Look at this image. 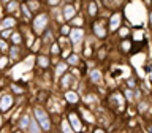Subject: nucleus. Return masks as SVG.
I'll return each mask as SVG.
<instances>
[{"instance_id":"nucleus-23","label":"nucleus","mask_w":152,"mask_h":133,"mask_svg":"<svg viewBox=\"0 0 152 133\" xmlns=\"http://www.w3.org/2000/svg\"><path fill=\"white\" fill-rule=\"evenodd\" d=\"M18 124H19V128H21V130H27L28 124H30V116H27V114H22L21 119L18 121Z\"/></svg>"},{"instance_id":"nucleus-45","label":"nucleus","mask_w":152,"mask_h":133,"mask_svg":"<svg viewBox=\"0 0 152 133\" xmlns=\"http://www.w3.org/2000/svg\"><path fill=\"white\" fill-rule=\"evenodd\" d=\"M18 2H24V0H18Z\"/></svg>"},{"instance_id":"nucleus-38","label":"nucleus","mask_w":152,"mask_h":133,"mask_svg":"<svg viewBox=\"0 0 152 133\" xmlns=\"http://www.w3.org/2000/svg\"><path fill=\"white\" fill-rule=\"evenodd\" d=\"M127 87H130V89H135V87H136V79H135V78H130V79H127Z\"/></svg>"},{"instance_id":"nucleus-46","label":"nucleus","mask_w":152,"mask_h":133,"mask_svg":"<svg viewBox=\"0 0 152 133\" xmlns=\"http://www.w3.org/2000/svg\"><path fill=\"white\" fill-rule=\"evenodd\" d=\"M0 19H2V16H0Z\"/></svg>"},{"instance_id":"nucleus-24","label":"nucleus","mask_w":152,"mask_h":133,"mask_svg":"<svg viewBox=\"0 0 152 133\" xmlns=\"http://www.w3.org/2000/svg\"><path fill=\"white\" fill-rule=\"evenodd\" d=\"M68 24H70L71 27H83L84 26V19L81 18V16H73L68 21Z\"/></svg>"},{"instance_id":"nucleus-35","label":"nucleus","mask_w":152,"mask_h":133,"mask_svg":"<svg viewBox=\"0 0 152 133\" xmlns=\"http://www.w3.org/2000/svg\"><path fill=\"white\" fill-rule=\"evenodd\" d=\"M51 54H54V56H59L60 54V46L57 45V43H54V41L51 43Z\"/></svg>"},{"instance_id":"nucleus-9","label":"nucleus","mask_w":152,"mask_h":133,"mask_svg":"<svg viewBox=\"0 0 152 133\" xmlns=\"http://www.w3.org/2000/svg\"><path fill=\"white\" fill-rule=\"evenodd\" d=\"M122 26V13L121 11H117V13H114L111 18H109V21H108V30H117L119 27Z\"/></svg>"},{"instance_id":"nucleus-30","label":"nucleus","mask_w":152,"mask_h":133,"mask_svg":"<svg viewBox=\"0 0 152 133\" xmlns=\"http://www.w3.org/2000/svg\"><path fill=\"white\" fill-rule=\"evenodd\" d=\"M8 48H10V41L5 40V38H0V52H2V54H7Z\"/></svg>"},{"instance_id":"nucleus-16","label":"nucleus","mask_w":152,"mask_h":133,"mask_svg":"<svg viewBox=\"0 0 152 133\" xmlns=\"http://www.w3.org/2000/svg\"><path fill=\"white\" fill-rule=\"evenodd\" d=\"M10 45H16V46H22L24 45V37L19 30H13V33L8 38Z\"/></svg>"},{"instance_id":"nucleus-32","label":"nucleus","mask_w":152,"mask_h":133,"mask_svg":"<svg viewBox=\"0 0 152 133\" xmlns=\"http://www.w3.org/2000/svg\"><path fill=\"white\" fill-rule=\"evenodd\" d=\"M62 127H60V130L62 132H73V128H71V125H70V122H68V119H62Z\"/></svg>"},{"instance_id":"nucleus-21","label":"nucleus","mask_w":152,"mask_h":133,"mask_svg":"<svg viewBox=\"0 0 152 133\" xmlns=\"http://www.w3.org/2000/svg\"><path fill=\"white\" fill-rule=\"evenodd\" d=\"M132 46H133V43L128 40V38H124L121 41V52L122 54H128V52L132 51Z\"/></svg>"},{"instance_id":"nucleus-47","label":"nucleus","mask_w":152,"mask_h":133,"mask_svg":"<svg viewBox=\"0 0 152 133\" xmlns=\"http://www.w3.org/2000/svg\"><path fill=\"white\" fill-rule=\"evenodd\" d=\"M0 54H2V52H0Z\"/></svg>"},{"instance_id":"nucleus-1","label":"nucleus","mask_w":152,"mask_h":133,"mask_svg":"<svg viewBox=\"0 0 152 133\" xmlns=\"http://www.w3.org/2000/svg\"><path fill=\"white\" fill-rule=\"evenodd\" d=\"M32 30L35 35H41L43 32H45L46 27H49V16H48V13L41 11L38 16L32 18Z\"/></svg>"},{"instance_id":"nucleus-2","label":"nucleus","mask_w":152,"mask_h":133,"mask_svg":"<svg viewBox=\"0 0 152 133\" xmlns=\"http://www.w3.org/2000/svg\"><path fill=\"white\" fill-rule=\"evenodd\" d=\"M33 116H35V121L40 124V127H41V130H45V132H49L51 128H52V122H51V117H49V114H48L45 111V108H41V106H37L35 109H33Z\"/></svg>"},{"instance_id":"nucleus-13","label":"nucleus","mask_w":152,"mask_h":133,"mask_svg":"<svg viewBox=\"0 0 152 133\" xmlns=\"http://www.w3.org/2000/svg\"><path fill=\"white\" fill-rule=\"evenodd\" d=\"M79 94L76 92V90L73 89H66L65 90V102L68 103V104H76V103H79Z\"/></svg>"},{"instance_id":"nucleus-22","label":"nucleus","mask_w":152,"mask_h":133,"mask_svg":"<svg viewBox=\"0 0 152 133\" xmlns=\"http://www.w3.org/2000/svg\"><path fill=\"white\" fill-rule=\"evenodd\" d=\"M130 33H132V30L127 26H121L117 28V37L121 38V40H124V38H130Z\"/></svg>"},{"instance_id":"nucleus-27","label":"nucleus","mask_w":152,"mask_h":133,"mask_svg":"<svg viewBox=\"0 0 152 133\" xmlns=\"http://www.w3.org/2000/svg\"><path fill=\"white\" fill-rule=\"evenodd\" d=\"M8 66H10V59H8V56H7V54H0V71L7 70Z\"/></svg>"},{"instance_id":"nucleus-29","label":"nucleus","mask_w":152,"mask_h":133,"mask_svg":"<svg viewBox=\"0 0 152 133\" xmlns=\"http://www.w3.org/2000/svg\"><path fill=\"white\" fill-rule=\"evenodd\" d=\"M147 109H151V106H149V103L146 102V100H141L140 103H138V113H141V114H144Z\"/></svg>"},{"instance_id":"nucleus-6","label":"nucleus","mask_w":152,"mask_h":133,"mask_svg":"<svg viewBox=\"0 0 152 133\" xmlns=\"http://www.w3.org/2000/svg\"><path fill=\"white\" fill-rule=\"evenodd\" d=\"M22 54H24V52H22V46L10 45L8 52H7L10 62H18V60H21V59H22Z\"/></svg>"},{"instance_id":"nucleus-19","label":"nucleus","mask_w":152,"mask_h":133,"mask_svg":"<svg viewBox=\"0 0 152 133\" xmlns=\"http://www.w3.org/2000/svg\"><path fill=\"white\" fill-rule=\"evenodd\" d=\"M87 14L90 18H95L98 14V7H97V3H95V0H89V3H87Z\"/></svg>"},{"instance_id":"nucleus-44","label":"nucleus","mask_w":152,"mask_h":133,"mask_svg":"<svg viewBox=\"0 0 152 133\" xmlns=\"http://www.w3.org/2000/svg\"><path fill=\"white\" fill-rule=\"evenodd\" d=\"M24 2H32V0H24Z\"/></svg>"},{"instance_id":"nucleus-34","label":"nucleus","mask_w":152,"mask_h":133,"mask_svg":"<svg viewBox=\"0 0 152 133\" xmlns=\"http://www.w3.org/2000/svg\"><path fill=\"white\" fill-rule=\"evenodd\" d=\"M70 28H71V26H70V24H62V26H60V35H65V37H68V33H70Z\"/></svg>"},{"instance_id":"nucleus-4","label":"nucleus","mask_w":152,"mask_h":133,"mask_svg":"<svg viewBox=\"0 0 152 133\" xmlns=\"http://www.w3.org/2000/svg\"><path fill=\"white\" fill-rule=\"evenodd\" d=\"M84 37H86V33H84V28L83 27H71L70 28V33H68V40L71 45H75V46H78L83 43L84 40Z\"/></svg>"},{"instance_id":"nucleus-36","label":"nucleus","mask_w":152,"mask_h":133,"mask_svg":"<svg viewBox=\"0 0 152 133\" xmlns=\"http://www.w3.org/2000/svg\"><path fill=\"white\" fill-rule=\"evenodd\" d=\"M124 97H125V100H133L135 98V94H133V90L130 87H127L125 90H124Z\"/></svg>"},{"instance_id":"nucleus-41","label":"nucleus","mask_w":152,"mask_h":133,"mask_svg":"<svg viewBox=\"0 0 152 133\" xmlns=\"http://www.w3.org/2000/svg\"><path fill=\"white\" fill-rule=\"evenodd\" d=\"M3 125V116H2V113H0V127Z\"/></svg>"},{"instance_id":"nucleus-7","label":"nucleus","mask_w":152,"mask_h":133,"mask_svg":"<svg viewBox=\"0 0 152 133\" xmlns=\"http://www.w3.org/2000/svg\"><path fill=\"white\" fill-rule=\"evenodd\" d=\"M68 122H70V125L71 128H73V132H79V130H83V127H81V124H83V121H81V116L78 113H75V111H70L68 113Z\"/></svg>"},{"instance_id":"nucleus-40","label":"nucleus","mask_w":152,"mask_h":133,"mask_svg":"<svg viewBox=\"0 0 152 133\" xmlns=\"http://www.w3.org/2000/svg\"><path fill=\"white\" fill-rule=\"evenodd\" d=\"M149 22H151V27H152V10L149 11Z\"/></svg>"},{"instance_id":"nucleus-26","label":"nucleus","mask_w":152,"mask_h":133,"mask_svg":"<svg viewBox=\"0 0 152 133\" xmlns=\"http://www.w3.org/2000/svg\"><path fill=\"white\" fill-rule=\"evenodd\" d=\"M10 89H11V92H13L14 95H22L24 92H26V89L21 87L18 83H11V84H10Z\"/></svg>"},{"instance_id":"nucleus-25","label":"nucleus","mask_w":152,"mask_h":133,"mask_svg":"<svg viewBox=\"0 0 152 133\" xmlns=\"http://www.w3.org/2000/svg\"><path fill=\"white\" fill-rule=\"evenodd\" d=\"M66 68H68V65H66V62H59L56 66V76L59 78V76H62L66 71Z\"/></svg>"},{"instance_id":"nucleus-8","label":"nucleus","mask_w":152,"mask_h":133,"mask_svg":"<svg viewBox=\"0 0 152 133\" xmlns=\"http://www.w3.org/2000/svg\"><path fill=\"white\" fill-rule=\"evenodd\" d=\"M122 95L119 92H113L111 95H109V102L113 103L114 108H117V113H124V109H125V103H124V100L121 98Z\"/></svg>"},{"instance_id":"nucleus-17","label":"nucleus","mask_w":152,"mask_h":133,"mask_svg":"<svg viewBox=\"0 0 152 133\" xmlns=\"http://www.w3.org/2000/svg\"><path fill=\"white\" fill-rule=\"evenodd\" d=\"M89 81H90L92 84L98 86V84L103 81V73H102L100 70H92V71H89Z\"/></svg>"},{"instance_id":"nucleus-42","label":"nucleus","mask_w":152,"mask_h":133,"mask_svg":"<svg viewBox=\"0 0 152 133\" xmlns=\"http://www.w3.org/2000/svg\"><path fill=\"white\" fill-rule=\"evenodd\" d=\"M7 2H10V0H0V3H2V5H5Z\"/></svg>"},{"instance_id":"nucleus-39","label":"nucleus","mask_w":152,"mask_h":133,"mask_svg":"<svg viewBox=\"0 0 152 133\" xmlns=\"http://www.w3.org/2000/svg\"><path fill=\"white\" fill-rule=\"evenodd\" d=\"M46 2H48L49 7H57V5L60 3V0H46Z\"/></svg>"},{"instance_id":"nucleus-28","label":"nucleus","mask_w":152,"mask_h":133,"mask_svg":"<svg viewBox=\"0 0 152 133\" xmlns=\"http://www.w3.org/2000/svg\"><path fill=\"white\" fill-rule=\"evenodd\" d=\"M37 100H38V102H41V103L48 102V100H49V92H48V90H40L38 95H37Z\"/></svg>"},{"instance_id":"nucleus-20","label":"nucleus","mask_w":152,"mask_h":133,"mask_svg":"<svg viewBox=\"0 0 152 133\" xmlns=\"http://www.w3.org/2000/svg\"><path fill=\"white\" fill-rule=\"evenodd\" d=\"M65 59H66V60H65L66 65H71V66H78V65H79V56L75 54V52H73V54L70 52V54L66 56Z\"/></svg>"},{"instance_id":"nucleus-10","label":"nucleus","mask_w":152,"mask_h":133,"mask_svg":"<svg viewBox=\"0 0 152 133\" xmlns=\"http://www.w3.org/2000/svg\"><path fill=\"white\" fill-rule=\"evenodd\" d=\"M76 11H78V8H76L73 3L64 5V8H62V19H64L65 22H68L73 16H76Z\"/></svg>"},{"instance_id":"nucleus-3","label":"nucleus","mask_w":152,"mask_h":133,"mask_svg":"<svg viewBox=\"0 0 152 133\" xmlns=\"http://www.w3.org/2000/svg\"><path fill=\"white\" fill-rule=\"evenodd\" d=\"M92 32L94 35L100 38V40H104L108 37V26L106 21H102V19H97V21L92 22Z\"/></svg>"},{"instance_id":"nucleus-18","label":"nucleus","mask_w":152,"mask_h":133,"mask_svg":"<svg viewBox=\"0 0 152 133\" xmlns=\"http://www.w3.org/2000/svg\"><path fill=\"white\" fill-rule=\"evenodd\" d=\"M37 65L40 66V68L46 70L48 66L51 65V60H49V57H48V56H38V57H37Z\"/></svg>"},{"instance_id":"nucleus-33","label":"nucleus","mask_w":152,"mask_h":133,"mask_svg":"<svg viewBox=\"0 0 152 133\" xmlns=\"http://www.w3.org/2000/svg\"><path fill=\"white\" fill-rule=\"evenodd\" d=\"M97 59H98V60H104V59H106V48L100 46V49H98V52H97Z\"/></svg>"},{"instance_id":"nucleus-43","label":"nucleus","mask_w":152,"mask_h":133,"mask_svg":"<svg viewBox=\"0 0 152 133\" xmlns=\"http://www.w3.org/2000/svg\"><path fill=\"white\" fill-rule=\"evenodd\" d=\"M66 2H68V3H71V2H73V0H66Z\"/></svg>"},{"instance_id":"nucleus-31","label":"nucleus","mask_w":152,"mask_h":133,"mask_svg":"<svg viewBox=\"0 0 152 133\" xmlns=\"http://www.w3.org/2000/svg\"><path fill=\"white\" fill-rule=\"evenodd\" d=\"M40 130H41L40 124H38L37 121H32L30 119V124H28V127H27V132H40Z\"/></svg>"},{"instance_id":"nucleus-12","label":"nucleus","mask_w":152,"mask_h":133,"mask_svg":"<svg viewBox=\"0 0 152 133\" xmlns=\"http://www.w3.org/2000/svg\"><path fill=\"white\" fill-rule=\"evenodd\" d=\"M60 86H62L64 90L71 89L75 86V75H71L70 71H65V73L62 75V78H60Z\"/></svg>"},{"instance_id":"nucleus-5","label":"nucleus","mask_w":152,"mask_h":133,"mask_svg":"<svg viewBox=\"0 0 152 133\" xmlns=\"http://www.w3.org/2000/svg\"><path fill=\"white\" fill-rule=\"evenodd\" d=\"M14 106V97L11 94H3L0 95V113L5 114Z\"/></svg>"},{"instance_id":"nucleus-11","label":"nucleus","mask_w":152,"mask_h":133,"mask_svg":"<svg viewBox=\"0 0 152 133\" xmlns=\"http://www.w3.org/2000/svg\"><path fill=\"white\" fill-rule=\"evenodd\" d=\"M18 27V19L13 14H7L5 18L0 19V30L2 28H16Z\"/></svg>"},{"instance_id":"nucleus-14","label":"nucleus","mask_w":152,"mask_h":133,"mask_svg":"<svg viewBox=\"0 0 152 133\" xmlns=\"http://www.w3.org/2000/svg\"><path fill=\"white\" fill-rule=\"evenodd\" d=\"M19 11L22 13V19H24V22H30V21H32L33 13H32V10L27 7V3H26V2H21V5H19Z\"/></svg>"},{"instance_id":"nucleus-15","label":"nucleus","mask_w":152,"mask_h":133,"mask_svg":"<svg viewBox=\"0 0 152 133\" xmlns=\"http://www.w3.org/2000/svg\"><path fill=\"white\" fill-rule=\"evenodd\" d=\"M19 5H21V2H18V0H10L3 5V10L7 14H14L19 11Z\"/></svg>"},{"instance_id":"nucleus-37","label":"nucleus","mask_w":152,"mask_h":133,"mask_svg":"<svg viewBox=\"0 0 152 133\" xmlns=\"http://www.w3.org/2000/svg\"><path fill=\"white\" fill-rule=\"evenodd\" d=\"M92 54H94V48L90 46V45H86L84 46V57H87V59H89Z\"/></svg>"}]
</instances>
